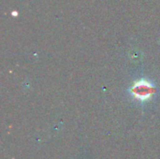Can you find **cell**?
<instances>
[{
  "instance_id": "cell-1",
  "label": "cell",
  "mask_w": 160,
  "mask_h": 159,
  "mask_svg": "<svg viewBox=\"0 0 160 159\" xmlns=\"http://www.w3.org/2000/svg\"><path fill=\"white\" fill-rule=\"evenodd\" d=\"M132 93L139 99H146L152 96V94L154 93V89L149 82L141 81L134 84Z\"/></svg>"
}]
</instances>
